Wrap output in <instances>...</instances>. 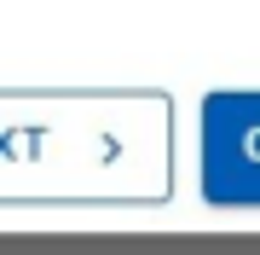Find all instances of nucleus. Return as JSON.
I'll use <instances>...</instances> for the list:
<instances>
[{"instance_id":"1","label":"nucleus","mask_w":260,"mask_h":255,"mask_svg":"<svg viewBox=\"0 0 260 255\" xmlns=\"http://www.w3.org/2000/svg\"><path fill=\"white\" fill-rule=\"evenodd\" d=\"M174 197V99L162 87L0 93V203L150 209Z\"/></svg>"},{"instance_id":"2","label":"nucleus","mask_w":260,"mask_h":255,"mask_svg":"<svg viewBox=\"0 0 260 255\" xmlns=\"http://www.w3.org/2000/svg\"><path fill=\"white\" fill-rule=\"evenodd\" d=\"M197 197L260 209V87H214L197 104Z\"/></svg>"}]
</instances>
